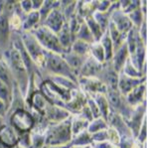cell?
I'll list each match as a JSON object with an SVG mask.
<instances>
[{
	"label": "cell",
	"instance_id": "cell-9",
	"mask_svg": "<svg viewBox=\"0 0 147 148\" xmlns=\"http://www.w3.org/2000/svg\"><path fill=\"white\" fill-rule=\"evenodd\" d=\"M109 20L113 23L115 28L117 29V31L120 34H125L127 32L130 31V29L132 28V23L130 22L128 16L123 13L120 9L115 10L111 15L109 16Z\"/></svg>",
	"mask_w": 147,
	"mask_h": 148
},
{
	"label": "cell",
	"instance_id": "cell-12",
	"mask_svg": "<svg viewBox=\"0 0 147 148\" xmlns=\"http://www.w3.org/2000/svg\"><path fill=\"white\" fill-rule=\"evenodd\" d=\"M144 94H145V84L142 83L139 86H135L129 94L126 95V99L130 106H138L140 101L144 99Z\"/></svg>",
	"mask_w": 147,
	"mask_h": 148
},
{
	"label": "cell",
	"instance_id": "cell-19",
	"mask_svg": "<svg viewBox=\"0 0 147 148\" xmlns=\"http://www.w3.org/2000/svg\"><path fill=\"white\" fill-rule=\"evenodd\" d=\"M107 128V124L105 123V120L103 118H94V120H92V122L89 123L88 126V131L89 133H94L98 131L103 130Z\"/></svg>",
	"mask_w": 147,
	"mask_h": 148
},
{
	"label": "cell",
	"instance_id": "cell-2",
	"mask_svg": "<svg viewBox=\"0 0 147 148\" xmlns=\"http://www.w3.org/2000/svg\"><path fill=\"white\" fill-rule=\"evenodd\" d=\"M71 139V122L66 119L49 127L45 135V144L46 146H62L67 145Z\"/></svg>",
	"mask_w": 147,
	"mask_h": 148
},
{
	"label": "cell",
	"instance_id": "cell-5",
	"mask_svg": "<svg viewBox=\"0 0 147 148\" xmlns=\"http://www.w3.org/2000/svg\"><path fill=\"white\" fill-rule=\"evenodd\" d=\"M10 123L17 132L21 134L28 132L33 128L35 125V119L30 112L24 110L23 108H19L11 114Z\"/></svg>",
	"mask_w": 147,
	"mask_h": 148
},
{
	"label": "cell",
	"instance_id": "cell-17",
	"mask_svg": "<svg viewBox=\"0 0 147 148\" xmlns=\"http://www.w3.org/2000/svg\"><path fill=\"white\" fill-rule=\"evenodd\" d=\"M90 121H88L87 119H85L82 116H79L78 118L74 119L71 122V132L74 135H78V134L85 132V130L89 126Z\"/></svg>",
	"mask_w": 147,
	"mask_h": 148
},
{
	"label": "cell",
	"instance_id": "cell-20",
	"mask_svg": "<svg viewBox=\"0 0 147 148\" xmlns=\"http://www.w3.org/2000/svg\"><path fill=\"white\" fill-rule=\"evenodd\" d=\"M69 148H90V145L88 146H78V145H70Z\"/></svg>",
	"mask_w": 147,
	"mask_h": 148
},
{
	"label": "cell",
	"instance_id": "cell-13",
	"mask_svg": "<svg viewBox=\"0 0 147 148\" xmlns=\"http://www.w3.org/2000/svg\"><path fill=\"white\" fill-rule=\"evenodd\" d=\"M41 22L40 19V14L39 11L32 10L29 13H27L26 17L24 18V20L22 21V28L25 31H32L33 29H35L38 26V24Z\"/></svg>",
	"mask_w": 147,
	"mask_h": 148
},
{
	"label": "cell",
	"instance_id": "cell-18",
	"mask_svg": "<svg viewBox=\"0 0 147 148\" xmlns=\"http://www.w3.org/2000/svg\"><path fill=\"white\" fill-rule=\"evenodd\" d=\"M90 55L94 59H96L98 63L103 64L105 62V51L103 49L101 44L98 42H94L92 44H90Z\"/></svg>",
	"mask_w": 147,
	"mask_h": 148
},
{
	"label": "cell",
	"instance_id": "cell-4",
	"mask_svg": "<svg viewBox=\"0 0 147 148\" xmlns=\"http://www.w3.org/2000/svg\"><path fill=\"white\" fill-rule=\"evenodd\" d=\"M45 65L49 72L53 73L56 76L65 77L74 82L77 81V76L73 70L68 66L62 55L53 53V52H47L45 54Z\"/></svg>",
	"mask_w": 147,
	"mask_h": 148
},
{
	"label": "cell",
	"instance_id": "cell-1",
	"mask_svg": "<svg viewBox=\"0 0 147 148\" xmlns=\"http://www.w3.org/2000/svg\"><path fill=\"white\" fill-rule=\"evenodd\" d=\"M7 65L12 75V78L19 84L22 95H26V90H28V71L25 66L19 50L16 46L12 47L9 50Z\"/></svg>",
	"mask_w": 147,
	"mask_h": 148
},
{
	"label": "cell",
	"instance_id": "cell-3",
	"mask_svg": "<svg viewBox=\"0 0 147 148\" xmlns=\"http://www.w3.org/2000/svg\"><path fill=\"white\" fill-rule=\"evenodd\" d=\"M30 32L33 34L35 39L38 41L40 46L45 51L53 52V53H57L60 55L64 54L66 51H68V50H65L61 46L57 34L50 30L48 27L44 26V25H38L35 29H33Z\"/></svg>",
	"mask_w": 147,
	"mask_h": 148
},
{
	"label": "cell",
	"instance_id": "cell-7",
	"mask_svg": "<svg viewBox=\"0 0 147 148\" xmlns=\"http://www.w3.org/2000/svg\"><path fill=\"white\" fill-rule=\"evenodd\" d=\"M65 23L66 22H65V18H64L63 12L59 8L55 7L48 15H47L45 20L42 22V25L48 27L50 30H52L54 33L57 34L58 32L63 28Z\"/></svg>",
	"mask_w": 147,
	"mask_h": 148
},
{
	"label": "cell",
	"instance_id": "cell-21",
	"mask_svg": "<svg viewBox=\"0 0 147 148\" xmlns=\"http://www.w3.org/2000/svg\"><path fill=\"white\" fill-rule=\"evenodd\" d=\"M5 124V122H4V117L2 116L1 114H0V128H1L3 125Z\"/></svg>",
	"mask_w": 147,
	"mask_h": 148
},
{
	"label": "cell",
	"instance_id": "cell-15",
	"mask_svg": "<svg viewBox=\"0 0 147 148\" xmlns=\"http://www.w3.org/2000/svg\"><path fill=\"white\" fill-rule=\"evenodd\" d=\"M0 81L11 88H13L14 86V79L12 78L7 63L4 62L1 59H0Z\"/></svg>",
	"mask_w": 147,
	"mask_h": 148
},
{
	"label": "cell",
	"instance_id": "cell-11",
	"mask_svg": "<svg viewBox=\"0 0 147 148\" xmlns=\"http://www.w3.org/2000/svg\"><path fill=\"white\" fill-rule=\"evenodd\" d=\"M142 83H144V81L141 82V79H133L122 74L118 76L117 90L122 95H126L127 94H129L135 86H139Z\"/></svg>",
	"mask_w": 147,
	"mask_h": 148
},
{
	"label": "cell",
	"instance_id": "cell-8",
	"mask_svg": "<svg viewBox=\"0 0 147 148\" xmlns=\"http://www.w3.org/2000/svg\"><path fill=\"white\" fill-rule=\"evenodd\" d=\"M103 64L98 63L96 59H94L89 54L85 57L83 65L81 66L80 72L81 78H90V77H98V75L101 72L103 68Z\"/></svg>",
	"mask_w": 147,
	"mask_h": 148
},
{
	"label": "cell",
	"instance_id": "cell-10",
	"mask_svg": "<svg viewBox=\"0 0 147 148\" xmlns=\"http://www.w3.org/2000/svg\"><path fill=\"white\" fill-rule=\"evenodd\" d=\"M113 53L115 54L112 56L111 65H112V67L114 68V70L118 73L122 70L124 64H125V62L128 59V54H129V52H128V49H127L126 41H124L120 46L117 47L113 51Z\"/></svg>",
	"mask_w": 147,
	"mask_h": 148
},
{
	"label": "cell",
	"instance_id": "cell-6",
	"mask_svg": "<svg viewBox=\"0 0 147 148\" xmlns=\"http://www.w3.org/2000/svg\"><path fill=\"white\" fill-rule=\"evenodd\" d=\"M20 135L11 125L4 124L0 128V143L5 148H13L19 143Z\"/></svg>",
	"mask_w": 147,
	"mask_h": 148
},
{
	"label": "cell",
	"instance_id": "cell-14",
	"mask_svg": "<svg viewBox=\"0 0 147 148\" xmlns=\"http://www.w3.org/2000/svg\"><path fill=\"white\" fill-rule=\"evenodd\" d=\"M101 40V42H99V43L101 44L103 51H105V62H110L112 59V56H113V43H112L111 39H110L107 31H105V33H103Z\"/></svg>",
	"mask_w": 147,
	"mask_h": 148
},
{
	"label": "cell",
	"instance_id": "cell-16",
	"mask_svg": "<svg viewBox=\"0 0 147 148\" xmlns=\"http://www.w3.org/2000/svg\"><path fill=\"white\" fill-rule=\"evenodd\" d=\"M90 44H89V43L82 40L76 39L72 43L71 48H70L71 50L70 51H72L76 55H79V56L85 57L90 54Z\"/></svg>",
	"mask_w": 147,
	"mask_h": 148
}]
</instances>
